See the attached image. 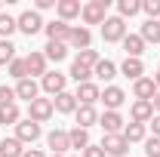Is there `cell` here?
Returning a JSON list of instances; mask_svg holds the SVG:
<instances>
[{
    "label": "cell",
    "instance_id": "ee69618b",
    "mask_svg": "<svg viewBox=\"0 0 160 157\" xmlns=\"http://www.w3.org/2000/svg\"><path fill=\"white\" fill-rule=\"evenodd\" d=\"M154 83H157V89H160V68H157V74H154Z\"/></svg>",
    "mask_w": 160,
    "mask_h": 157
},
{
    "label": "cell",
    "instance_id": "52a82bcc",
    "mask_svg": "<svg viewBox=\"0 0 160 157\" xmlns=\"http://www.w3.org/2000/svg\"><path fill=\"white\" fill-rule=\"evenodd\" d=\"M40 133H43L40 123H34V120H28V117L16 123V139H19L22 145H34V142L40 139Z\"/></svg>",
    "mask_w": 160,
    "mask_h": 157
},
{
    "label": "cell",
    "instance_id": "f546056e",
    "mask_svg": "<svg viewBox=\"0 0 160 157\" xmlns=\"http://www.w3.org/2000/svg\"><path fill=\"white\" fill-rule=\"evenodd\" d=\"M16 31H19V22H16V16H9V13H0V37L9 40Z\"/></svg>",
    "mask_w": 160,
    "mask_h": 157
},
{
    "label": "cell",
    "instance_id": "9c48e42d",
    "mask_svg": "<svg viewBox=\"0 0 160 157\" xmlns=\"http://www.w3.org/2000/svg\"><path fill=\"white\" fill-rule=\"evenodd\" d=\"M99 126L105 129V136H117V133H123L126 120L120 117V111H105V114H99Z\"/></svg>",
    "mask_w": 160,
    "mask_h": 157
},
{
    "label": "cell",
    "instance_id": "7402d4cb",
    "mask_svg": "<svg viewBox=\"0 0 160 157\" xmlns=\"http://www.w3.org/2000/svg\"><path fill=\"white\" fill-rule=\"evenodd\" d=\"M92 77H99V80H105V83H108V86H111V80L117 77V65H114V62H111V59H102L99 65H96V68H92Z\"/></svg>",
    "mask_w": 160,
    "mask_h": 157
},
{
    "label": "cell",
    "instance_id": "d6a6232c",
    "mask_svg": "<svg viewBox=\"0 0 160 157\" xmlns=\"http://www.w3.org/2000/svg\"><path fill=\"white\" fill-rule=\"evenodd\" d=\"M9 77H16V83L28 77V65H25V59H19V56H16V59L9 62Z\"/></svg>",
    "mask_w": 160,
    "mask_h": 157
},
{
    "label": "cell",
    "instance_id": "ac0fdd59",
    "mask_svg": "<svg viewBox=\"0 0 160 157\" xmlns=\"http://www.w3.org/2000/svg\"><path fill=\"white\" fill-rule=\"evenodd\" d=\"M46 145L52 148V154H65L71 148V139H68V129H52L46 136Z\"/></svg>",
    "mask_w": 160,
    "mask_h": 157
},
{
    "label": "cell",
    "instance_id": "8992f818",
    "mask_svg": "<svg viewBox=\"0 0 160 157\" xmlns=\"http://www.w3.org/2000/svg\"><path fill=\"white\" fill-rule=\"evenodd\" d=\"M68 46H71V49H77V53H83V49H92V31H89V28H83V25H71Z\"/></svg>",
    "mask_w": 160,
    "mask_h": 157
},
{
    "label": "cell",
    "instance_id": "d590c367",
    "mask_svg": "<svg viewBox=\"0 0 160 157\" xmlns=\"http://www.w3.org/2000/svg\"><path fill=\"white\" fill-rule=\"evenodd\" d=\"M74 62H80V65H86V68H96V65H99V53H96V49H83V53H77V59Z\"/></svg>",
    "mask_w": 160,
    "mask_h": 157
},
{
    "label": "cell",
    "instance_id": "6da1fadb",
    "mask_svg": "<svg viewBox=\"0 0 160 157\" xmlns=\"http://www.w3.org/2000/svg\"><path fill=\"white\" fill-rule=\"evenodd\" d=\"M80 19H83V28L86 25H105V19H108V0H89V3H83Z\"/></svg>",
    "mask_w": 160,
    "mask_h": 157
},
{
    "label": "cell",
    "instance_id": "bcb514c9",
    "mask_svg": "<svg viewBox=\"0 0 160 157\" xmlns=\"http://www.w3.org/2000/svg\"><path fill=\"white\" fill-rule=\"evenodd\" d=\"M0 13H3V3H0Z\"/></svg>",
    "mask_w": 160,
    "mask_h": 157
},
{
    "label": "cell",
    "instance_id": "83f0119b",
    "mask_svg": "<svg viewBox=\"0 0 160 157\" xmlns=\"http://www.w3.org/2000/svg\"><path fill=\"white\" fill-rule=\"evenodd\" d=\"M142 13V0H117V16L123 22L132 19V16H139Z\"/></svg>",
    "mask_w": 160,
    "mask_h": 157
},
{
    "label": "cell",
    "instance_id": "8d00e7d4",
    "mask_svg": "<svg viewBox=\"0 0 160 157\" xmlns=\"http://www.w3.org/2000/svg\"><path fill=\"white\" fill-rule=\"evenodd\" d=\"M145 157H160V139L157 136L145 139Z\"/></svg>",
    "mask_w": 160,
    "mask_h": 157
},
{
    "label": "cell",
    "instance_id": "30bf717a",
    "mask_svg": "<svg viewBox=\"0 0 160 157\" xmlns=\"http://www.w3.org/2000/svg\"><path fill=\"white\" fill-rule=\"evenodd\" d=\"M102 148H105L108 157H123L126 151H129V142L123 139V133H117V136H105L102 139Z\"/></svg>",
    "mask_w": 160,
    "mask_h": 157
},
{
    "label": "cell",
    "instance_id": "d6986e66",
    "mask_svg": "<svg viewBox=\"0 0 160 157\" xmlns=\"http://www.w3.org/2000/svg\"><path fill=\"white\" fill-rule=\"evenodd\" d=\"M145 40L139 34H126L123 37V53H126V59H142V53H145Z\"/></svg>",
    "mask_w": 160,
    "mask_h": 157
},
{
    "label": "cell",
    "instance_id": "4dcf8cb0",
    "mask_svg": "<svg viewBox=\"0 0 160 157\" xmlns=\"http://www.w3.org/2000/svg\"><path fill=\"white\" fill-rule=\"evenodd\" d=\"M142 40H145V43H160V22H145V25H142V34H139Z\"/></svg>",
    "mask_w": 160,
    "mask_h": 157
},
{
    "label": "cell",
    "instance_id": "60d3db41",
    "mask_svg": "<svg viewBox=\"0 0 160 157\" xmlns=\"http://www.w3.org/2000/svg\"><path fill=\"white\" fill-rule=\"evenodd\" d=\"M148 126H151V133H154V136L160 139V114H154V117H151V123H148Z\"/></svg>",
    "mask_w": 160,
    "mask_h": 157
},
{
    "label": "cell",
    "instance_id": "ba28073f",
    "mask_svg": "<svg viewBox=\"0 0 160 157\" xmlns=\"http://www.w3.org/2000/svg\"><path fill=\"white\" fill-rule=\"evenodd\" d=\"M43 34L52 40V43H68V37H71V25L62 22V19H52V22L43 25Z\"/></svg>",
    "mask_w": 160,
    "mask_h": 157
},
{
    "label": "cell",
    "instance_id": "f35d334b",
    "mask_svg": "<svg viewBox=\"0 0 160 157\" xmlns=\"http://www.w3.org/2000/svg\"><path fill=\"white\" fill-rule=\"evenodd\" d=\"M83 157H108V154H105V148H102V145H89V148L83 151Z\"/></svg>",
    "mask_w": 160,
    "mask_h": 157
},
{
    "label": "cell",
    "instance_id": "7bdbcfd3",
    "mask_svg": "<svg viewBox=\"0 0 160 157\" xmlns=\"http://www.w3.org/2000/svg\"><path fill=\"white\" fill-rule=\"evenodd\" d=\"M151 105H154V114H160V89H157V96L151 99Z\"/></svg>",
    "mask_w": 160,
    "mask_h": 157
},
{
    "label": "cell",
    "instance_id": "2e32d148",
    "mask_svg": "<svg viewBox=\"0 0 160 157\" xmlns=\"http://www.w3.org/2000/svg\"><path fill=\"white\" fill-rule=\"evenodd\" d=\"M40 96V83L34 77H25L16 83V99H25V102H34Z\"/></svg>",
    "mask_w": 160,
    "mask_h": 157
},
{
    "label": "cell",
    "instance_id": "7c38bea8",
    "mask_svg": "<svg viewBox=\"0 0 160 157\" xmlns=\"http://www.w3.org/2000/svg\"><path fill=\"white\" fill-rule=\"evenodd\" d=\"M25 65H28V77H43L46 74V56L40 49H31L25 56Z\"/></svg>",
    "mask_w": 160,
    "mask_h": 157
},
{
    "label": "cell",
    "instance_id": "e575fe53",
    "mask_svg": "<svg viewBox=\"0 0 160 157\" xmlns=\"http://www.w3.org/2000/svg\"><path fill=\"white\" fill-rule=\"evenodd\" d=\"M142 13L151 22H160V0H142Z\"/></svg>",
    "mask_w": 160,
    "mask_h": 157
},
{
    "label": "cell",
    "instance_id": "ab89813d",
    "mask_svg": "<svg viewBox=\"0 0 160 157\" xmlns=\"http://www.w3.org/2000/svg\"><path fill=\"white\" fill-rule=\"evenodd\" d=\"M56 3H59V0H37V3H34V13H43V9H52Z\"/></svg>",
    "mask_w": 160,
    "mask_h": 157
},
{
    "label": "cell",
    "instance_id": "f1b7e54d",
    "mask_svg": "<svg viewBox=\"0 0 160 157\" xmlns=\"http://www.w3.org/2000/svg\"><path fill=\"white\" fill-rule=\"evenodd\" d=\"M68 77L74 80V83H89L92 80V68H86V65H80V62H71V71H68Z\"/></svg>",
    "mask_w": 160,
    "mask_h": 157
},
{
    "label": "cell",
    "instance_id": "f6af8a7d",
    "mask_svg": "<svg viewBox=\"0 0 160 157\" xmlns=\"http://www.w3.org/2000/svg\"><path fill=\"white\" fill-rule=\"evenodd\" d=\"M52 157H65V154H52Z\"/></svg>",
    "mask_w": 160,
    "mask_h": 157
},
{
    "label": "cell",
    "instance_id": "74e56055",
    "mask_svg": "<svg viewBox=\"0 0 160 157\" xmlns=\"http://www.w3.org/2000/svg\"><path fill=\"white\" fill-rule=\"evenodd\" d=\"M16 105V86H0V108Z\"/></svg>",
    "mask_w": 160,
    "mask_h": 157
},
{
    "label": "cell",
    "instance_id": "5bb4252c",
    "mask_svg": "<svg viewBox=\"0 0 160 157\" xmlns=\"http://www.w3.org/2000/svg\"><path fill=\"white\" fill-rule=\"evenodd\" d=\"M74 96H77V105H96V102L102 99V89H99V83L89 80V83H80Z\"/></svg>",
    "mask_w": 160,
    "mask_h": 157
},
{
    "label": "cell",
    "instance_id": "7a4b0ae2",
    "mask_svg": "<svg viewBox=\"0 0 160 157\" xmlns=\"http://www.w3.org/2000/svg\"><path fill=\"white\" fill-rule=\"evenodd\" d=\"M123 37H126V22L120 16H108L102 25V40L105 43H123Z\"/></svg>",
    "mask_w": 160,
    "mask_h": 157
},
{
    "label": "cell",
    "instance_id": "4fadbf2b",
    "mask_svg": "<svg viewBox=\"0 0 160 157\" xmlns=\"http://www.w3.org/2000/svg\"><path fill=\"white\" fill-rule=\"evenodd\" d=\"M99 102H105V111H117L120 105L126 102V93L120 89V86H105L102 89V99Z\"/></svg>",
    "mask_w": 160,
    "mask_h": 157
},
{
    "label": "cell",
    "instance_id": "4316f807",
    "mask_svg": "<svg viewBox=\"0 0 160 157\" xmlns=\"http://www.w3.org/2000/svg\"><path fill=\"white\" fill-rule=\"evenodd\" d=\"M68 139H71V148H77L80 154L92 145L89 142V129H80V126H74V129H68Z\"/></svg>",
    "mask_w": 160,
    "mask_h": 157
},
{
    "label": "cell",
    "instance_id": "cb8c5ba5",
    "mask_svg": "<svg viewBox=\"0 0 160 157\" xmlns=\"http://www.w3.org/2000/svg\"><path fill=\"white\" fill-rule=\"evenodd\" d=\"M120 74H123V77H129L132 83H136L139 77H145V65H142V59H123Z\"/></svg>",
    "mask_w": 160,
    "mask_h": 157
},
{
    "label": "cell",
    "instance_id": "e0dca14e",
    "mask_svg": "<svg viewBox=\"0 0 160 157\" xmlns=\"http://www.w3.org/2000/svg\"><path fill=\"white\" fill-rule=\"evenodd\" d=\"M74 117H77V126H80V129H89L92 123H99V111H96V105H77Z\"/></svg>",
    "mask_w": 160,
    "mask_h": 157
},
{
    "label": "cell",
    "instance_id": "3957f363",
    "mask_svg": "<svg viewBox=\"0 0 160 157\" xmlns=\"http://www.w3.org/2000/svg\"><path fill=\"white\" fill-rule=\"evenodd\" d=\"M56 114V108H52V99H34V102H28V120H34V123H46V120Z\"/></svg>",
    "mask_w": 160,
    "mask_h": 157
},
{
    "label": "cell",
    "instance_id": "5b68a950",
    "mask_svg": "<svg viewBox=\"0 0 160 157\" xmlns=\"http://www.w3.org/2000/svg\"><path fill=\"white\" fill-rule=\"evenodd\" d=\"M16 22H19V31H22V34H28V37L40 34V31H43V25H46V22L40 19V13H34V9H25Z\"/></svg>",
    "mask_w": 160,
    "mask_h": 157
},
{
    "label": "cell",
    "instance_id": "b9f144b4",
    "mask_svg": "<svg viewBox=\"0 0 160 157\" xmlns=\"http://www.w3.org/2000/svg\"><path fill=\"white\" fill-rule=\"evenodd\" d=\"M22 157H46V154H43V151H37V148H28Z\"/></svg>",
    "mask_w": 160,
    "mask_h": 157
},
{
    "label": "cell",
    "instance_id": "603a6c76",
    "mask_svg": "<svg viewBox=\"0 0 160 157\" xmlns=\"http://www.w3.org/2000/svg\"><path fill=\"white\" fill-rule=\"evenodd\" d=\"M123 139H126L129 145L145 142V139H148V126H145V123H132V120H129V123L123 126Z\"/></svg>",
    "mask_w": 160,
    "mask_h": 157
},
{
    "label": "cell",
    "instance_id": "484cf974",
    "mask_svg": "<svg viewBox=\"0 0 160 157\" xmlns=\"http://www.w3.org/2000/svg\"><path fill=\"white\" fill-rule=\"evenodd\" d=\"M68 49H71L68 43H52V40H49V43L43 46V56H46V62H65L68 59Z\"/></svg>",
    "mask_w": 160,
    "mask_h": 157
},
{
    "label": "cell",
    "instance_id": "836d02e7",
    "mask_svg": "<svg viewBox=\"0 0 160 157\" xmlns=\"http://www.w3.org/2000/svg\"><path fill=\"white\" fill-rule=\"evenodd\" d=\"M16 59V43L12 40H0V65H9Z\"/></svg>",
    "mask_w": 160,
    "mask_h": 157
},
{
    "label": "cell",
    "instance_id": "8fae6325",
    "mask_svg": "<svg viewBox=\"0 0 160 157\" xmlns=\"http://www.w3.org/2000/svg\"><path fill=\"white\" fill-rule=\"evenodd\" d=\"M129 117H132V123H151V117H154V105L151 102H142V99H136L132 102V108H129Z\"/></svg>",
    "mask_w": 160,
    "mask_h": 157
},
{
    "label": "cell",
    "instance_id": "9a60e30c",
    "mask_svg": "<svg viewBox=\"0 0 160 157\" xmlns=\"http://www.w3.org/2000/svg\"><path fill=\"white\" fill-rule=\"evenodd\" d=\"M132 96L142 99V102H151V99L157 96V83H154V77H139L136 83H132Z\"/></svg>",
    "mask_w": 160,
    "mask_h": 157
},
{
    "label": "cell",
    "instance_id": "277c9868",
    "mask_svg": "<svg viewBox=\"0 0 160 157\" xmlns=\"http://www.w3.org/2000/svg\"><path fill=\"white\" fill-rule=\"evenodd\" d=\"M65 86H68V74H62V71H46L43 77H40V89L46 93V96H59L65 93Z\"/></svg>",
    "mask_w": 160,
    "mask_h": 157
},
{
    "label": "cell",
    "instance_id": "ffe728a7",
    "mask_svg": "<svg viewBox=\"0 0 160 157\" xmlns=\"http://www.w3.org/2000/svg\"><path fill=\"white\" fill-rule=\"evenodd\" d=\"M52 108H56L59 114H74V111H77V96L65 89V93H59V96L52 99Z\"/></svg>",
    "mask_w": 160,
    "mask_h": 157
},
{
    "label": "cell",
    "instance_id": "d4e9b609",
    "mask_svg": "<svg viewBox=\"0 0 160 157\" xmlns=\"http://www.w3.org/2000/svg\"><path fill=\"white\" fill-rule=\"evenodd\" d=\"M22 154H25V145L16 136L0 139V157H22Z\"/></svg>",
    "mask_w": 160,
    "mask_h": 157
},
{
    "label": "cell",
    "instance_id": "1f68e13d",
    "mask_svg": "<svg viewBox=\"0 0 160 157\" xmlns=\"http://www.w3.org/2000/svg\"><path fill=\"white\" fill-rule=\"evenodd\" d=\"M19 120H22L19 105H6V108H0V123H3V126H16Z\"/></svg>",
    "mask_w": 160,
    "mask_h": 157
},
{
    "label": "cell",
    "instance_id": "44dd1931",
    "mask_svg": "<svg viewBox=\"0 0 160 157\" xmlns=\"http://www.w3.org/2000/svg\"><path fill=\"white\" fill-rule=\"evenodd\" d=\"M56 13H59L62 22H71V19H77L80 13H83V6H80V0H59L56 3Z\"/></svg>",
    "mask_w": 160,
    "mask_h": 157
}]
</instances>
